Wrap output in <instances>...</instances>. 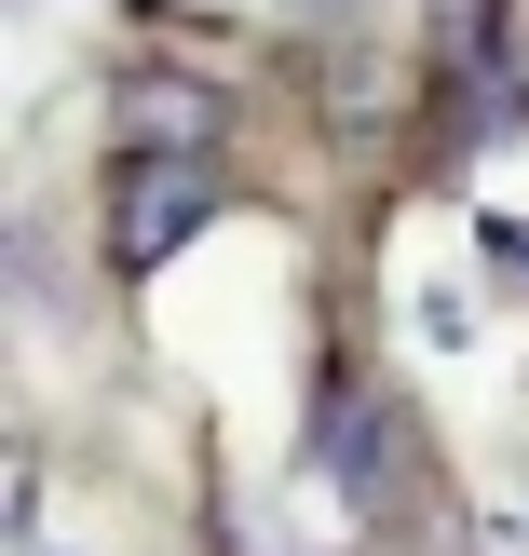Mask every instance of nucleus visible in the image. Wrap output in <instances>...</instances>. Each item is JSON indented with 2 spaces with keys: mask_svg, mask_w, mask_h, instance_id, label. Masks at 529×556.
<instances>
[{
  "mask_svg": "<svg viewBox=\"0 0 529 556\" xmlns=\"http://www.w3.org/2000/svg\"><path fill=\"white\" fill-rule=\"evenodd\" d=\"M204 204H217L204 163H136V190H123V258H163V244H177Z\"/></svg>",
  "mask_w": 529,
  "mask_h": 556,
  "instance_id": "nucleus-1",
  "label": "nucleus"
}]
</instances>
